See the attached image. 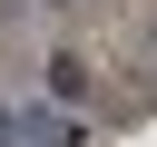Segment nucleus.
<instances>
[{
    "label": "nucleus",
    "mask_w": 157,
    "mask_h": 147,
    "mask_svg": "<svg viewBox=\"0 0 157 147\" xmlns=\"http://www.w3.org/2000/svg\"><path fill=\"white\" fill-rule=\"evenodd\" d=\"M78 88H88V59L59 49V59H49V98H78Z\"/></svg>",
    "instance_id": "1"
},
{
    "label": "nucleus",
    "mask_w": 157,
    "mask_h": 147,
    "mask_svg": "<svg viewBox=\"0 0 157 147\" xmlns=\"http://www.w3.org/2000/svg\"><path fill=\"white\" fill-rule=\"evenodd\" d=\"M49 10H59V0H49Z\"/></svg>",
    "instance_id": "2"
}]
</instances>
